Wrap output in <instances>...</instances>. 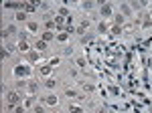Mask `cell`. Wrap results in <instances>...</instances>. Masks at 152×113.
Segmentation results:
<instances>
[{
    "label": "cell",
    "instance_id": "obj_18",
    "mask_svg": "<svg viewBox=\"0 0 152 113\" xmlns=\"http://www.w3.org/2000/svg\"><path fill=\"white\" fill-rule=\"evenodd\" d=\"M67 111H69V113H85V109H83L81 105H77V103H69Z\"/></svg>",
    "mask_w": 152,
    "mask_h": 113
},
{
    "label": "cell",
    "instance_id": "obj_16",
    "mask_svg": "<svg viewBox=\"0 0 152 113\" xmlns=\"http://www.w3.org/2000/svg\"><path fill=\"white\" fill-rule=\"evenodd\" d=\"M53 71H55V69L51 67V65H43V67L39 69V73H41L45 79H49V77H51V73H53Z\"/></svg>",
    "mask_w": 152,
    "mask_h": 113
},
{
    "label": "cell",
    "instance_id": "obj_28",
    "mask_svg": "<svg viewBox=\"0 0 152 113\" xmlns=\"http://www.w3.org/2000/svg\"><path fill=\"white\" fill-rule=\"evenodd\" d=\"M67 75H69V77H73V79H75V77H77V75H79V69H69V73H67Z\"/></svg>",
    "mask_w": 152,
    "mask_h": 113
},
{
    "label": "cell",
    "instance_id": "obj_23",
    "mask_svg": "<svg viewBox=\"0 0 152 113\" xmlns=\"http://www.w3.org/2000/svg\"><path fill=\"white\" fill-rule=\"evenodd\" d=\"M57 12H59V16H69V14H71L67 6H59V8H57Z\"/></svg>",
    "mask_w": 152,
    "mask_h": 113
},
{
    "label": "cell",
    "instance_id": "obj_5",
    "mask_svg": "<svg viewBox=\"0 0 152 113\" xmlns=\"http://www.w3.org/2000/svg\"><path fill=\"white\" fill-rule=\"evenodd\" d=\"M24 30L28 34H39L41 33V24H39V20H28L24 24Z\"/></svg>",
    "mask_w": 152,
    "mask_h": 113
},
{
    "label": "cell",
    "instance_id": "obj_11",
    "mask_svg": "<svg viewBox=\"0 0 152 113\" xmlns=\"http://www.w3.org/2000/svg\"><path fill=\"white\" fill-rule=\"evenodd\" d=\"M75 67L79 69V71H85V69H87V59H85L83 55L75 56Z\"/></svg>",
    "mask_w": 152,
    "mask_h": 113
},
{
    "label": "cell",
    "instance_id": "obj_25",
    "mask_svg": "<svg viewBox=\"0 0 152 113\" xmlns=\"http://www.w3.org/2000/svg\"><path fill=\"white\" fill-rule=\"evenodd\" d=\"M59 63H61V56H55V59H49V65L55 69V67H59Z\"/></svg>",
    "mask_w": 152,
    "mask_h": 113
},
{
    "label": "cell",
    "instance_id": "obj_26",
    "mask_svg": "<svg viewBox=\"0 0 152 113\" xmlns=\"http://www.w3.org/2000/svg\"><path fill=\"white\" fill-rule=\"evenodd\" d=\"M110 33H112V34H122L124 30H122V26H116V24H114V26L110 28Z\"/></svg>",
    "mask_w": 152,
    "mask_h": 113
},
{
    "label": "cell",
    "instance_id": "obj_14",
    "mask_svg": "<svg viewBox=\"0 0 152 113\" xmlns=\"http://www.w3.org/2000/svg\"><path fill=\"white\" fill-rule=\"evenodd\" d=\"M57 43H61V45H67L71 41V33H57V38H55Z\"/></svg>",
    "mask_w": 152,
    "mask_h": 113
},
{
    "label": "cell",
    "instance_id": "obj_1",
    "mask_svg": "<svg viewBox=\"0 0 152 113\" xmlns=\"http://www.w3.org/2000/svg\"><path fill=\"white\" fill-rule=\"evenodd\" d=\"M12 75H14V79H31V75H33V69L28 63H18V65H14L12 67Z\"/></svg>",
    "mask_w": 152,
    "mask_h": 113
},
{
    "label": "cell",
    "instance_id": "obj_19",
    "mask_svg": "<svg viewBox=\"0 0 152 113\" xmlns=\"http://www.w3.org/2000/svg\"><path fill=\"white\" fill-rule=\"evenodd\" d=\"M14 20H16V22H28V16H26V12H16V14H14Z\"/></svg>",
    "mask_w": 152,
    "mask_h": 113
},
{
    "label": "cell",
    "instance_id": "obj_30",
    "mask_svg": "<svg viewBox=\"0 0 152 113\" xmlns=\"http://www.w3.org/2000/svg\"><path fill=\"white\" fill-rule=\"evenodd\" d=\"M150 16H152V8H150Z\"/></svg>",
    "mask_w": 152,
    "mask_h": 113
},
{
    "label": "cell",
    "instance_id": "obj_27",
    "mask_svg": "<svg viewBox=\"0 0 152 113\" xmlns=\"http://www.w3.org/2000/svg\"><path fill=\"white\" fill-rule=\"evenodd\" d=\"M14 113H26V107H24V105H20V103H18V105H16V107H14Z\"/></svg>",
    "mask_w": 152,
    "mask_h": 113
},
{
    "label": "cell",
    "instance_id": "obj_3",
    "mask_svg": "<svg viewBox=\"0 0 152 113\" xmlns=\"http://www.w3.org/2000/svg\"><path fill=\"white\" fill-rule=\"evenodd\" d=\"M99 16L104 18V20H114V16H116V8H114V4H110V2H104V4H99Z\"/></svg>",
    "mask_w": 152,
    "mask_h": 113
},
{
    "label": "cell",
    "instance_id": "obj_4",
    "mask_svg": "<svg viewBox=\"0 0 152 113\" xmlns=\"http://www.w3.org/2000/svg\"><path fill=\"white\" fill-rule=\"evenodd\" d=\"M41 103H43V105H47V107H59L61 97H57L55 93H49V95H45V97L41 99Z\"/></svg>",
    "mask_w": 152,
    "mask_h": 113
},
{
    "label": "cell",
    "instance_id": "obj_7",
    "mask_svg": "<svg viewBox=\"0 0 152 113\" xmlns=\"http://www.w3.org/2000/svg\"><path fill=\"white\" fill-rule=\"evenodd\" d=\"M43 87L53 93V91H57V87H59V79H55V77H49V79L43 81Z\"/></svg>",
    "mask_w": 152,
    "mask_h": 113
},
{
    "label": "cell",
    "instance_id": "obj_21",
    "mask_svg": "<svg viewBox=\"0 0 152 113\" xmlns=\"http://www.w3.org/2000/svg\"><path fill=\"white\" fill-rule=\"evenodd\" d=\"M45 107H47V105H43V103L39 105V103H37L35 107H33V113H47V109H45Z\"/></svg>",
    "mask_w": 152,
    "mask_h": 113
},
{
    "label": "cell",
    "instance_id": "obj_29",
    "mask_svg": "<svg viewBox=\"0 0 152 113\" xmlns=\"http://www.w3.org/2000/svg\"><path fill=\"white\" fill-rule=\"evenodd\" d=\"M47 113H59V111H55V109H53V111H47Z\"/></svg>",
    "mask_w": 152,
    "mask_h": 113
},
{
    "label": "cell",
    "instance_id": "obj_17",
    "mask_svg": "<svg viewBox=\"0 0 152 113\" xmlns=\"http://www.w3.org/2000/svg\"><path fill=\"white\" fill-rule=\"evenodd\" d=\"M114 24L124 28V24H126V16H124V14H120V12H116V16H114Z\"/></svg>",
    "mask_w": 152,
    "mask_h": 113
},
{
    "label": "cell",
    "instance_id": "obj_10",
    "mask_svg": "<svg viewBox=\"0 0 152 113\" xmlns=\"http://www.w3.org/2000/svg\"><path fill=\"white\" fill-rule=\"evenodd\" d=\"M35 51H39V53H47L49 51V43H45V41H41V38H37L35 41V46H33Z\"/></svg>",
    "mask_w": 152,
    "mask_h": 113
},
{
    "label": "cell",
    "instance_id": "obj_20",
    "mask_svg": "<svg viewBox=\"0 0 152 113\" xmlns=\"http://www.w3.org/2000/svg\"><path fill=\"white\" fill-rule=\"evenodd\" d=\"M150 26H152V16H150V14H146L144 20H142V30H146V28H150Z\"/></svg>",
    "mask_w": 152,
    "mask_h": 113
},
{
    "label": "cell",
    "instance_id": "obj_8",
    "mask_svg": "<svg viewBox=\"0 0 152 113\" xmlns=\"http://www.w3.org/2000/svg\"><path fill=\"white\" fill-rule=\"evenodd\" d=\"M39 59H41V53L33 49V51H28V53L24 55V59H23V61H24V63H28V65H31V63H39Z\"/></svg>",
    "mask_w": 152,
    "mask_h": 113
},
{
    "label": "cell",
    "instance_id": "obj_15",
    "mask_svg": "<svg viewBox=\"0 0 152 113\" xmlns=\"http://www.w3.org/2000/svg\"><path fill=\"white\" fill-rule=\"evenodd\" d=\"M81 91H83V93H89V95H91V93L95 91V85L91 83V81H83V83H81Z\"/></svg>",
    "mask_w": 152,
    "mask_h": 113
},
{
    "label": "cell",
    "instance_id": "obj_22",
    "mask_svg": "<svg viewBox=\"0 0 152 113\" xmlns=\"http://www.w3.org/2000/svg\"><path fill=\"white\" fill-rule=\"evenodd\" d=\"M81 8H83L85 12H91V10L95 8V4H94V2H83V4H81Z\"/></svg>",
    "mask_w": 152,
    "mask_h": 113
},
{
    "label": "cell",
    "instance_id": "obj_2",
    "mask_svg": "<svg viewBox=\"0 0 152 113\" xmlns=\"http://www.w3.org/2000/svg\"><path fill=\"white\" fill-rule=\"evenodd\" d=\"M4 99H6V109H14L18 103L23 101V97H20V91H16V89H10L6 95H4Z\"/></svg>",
    "mask_w": 152,
    "mask_h": 113
},
{
    "label": "cell",
    "instance_id": "obj_9",
    "mask_svg": "<svg viewBox=\"0 0 152 113\" xmlns=\"http://www.w3.org/2000/svg\"><path fill=\"white\" fill-rule=\"evenodd\" d=\"M57 38V33H53V30H43L41 33V41H45V43H53Z\"/></svg>",
    "mask_w": 152,
    "mask_h": 113
},
{
    "label": "cell",
    "instance_id": "obj_6",
    "mask_svg": "<svg viewBox=\"0 0 152 113\" xmlns=\"http://www.w3.org/2000/svg\"><path fill=\"white\" fill-rule=\"evenodd\" d=\"M118 10H120V14H124L126 18H132V16H134V8H132V4H126V2H122V4L118 6Z\"/></svg>",
    "mask_w": 152,
    "mask_h": 113
},
{
    "label": "cell",
    "instance_id": "obj_13",
    "mask_svg": "<svg viewBox=\"0 0 152 113\" xmlns=\"http://www.w3.org/2000/svg\"><path fill=\"white\" fill-rule=\"evenodd\" d=\"M95 30H97V34H105L107 30H110L107 20H99V22H97V26H95Z\"/></svg>",
    "mask_w": 152,
    "mask_h": 113
},
{
    "label": "cell",
    "instance_id": "obj_12",
    "mask_svg": "<svg viewBox=\"0 0 152 113\" xmlns=\"http://www.w3.org/2000/svg\"><path fill=\"white\" fill-rule=\"evenodd\" d=\"M16 49H18L23 55H26L28 51H33V49L28 46V41H16Z\"/></svg>",
    "mask_w": 152,
    "mask_h": 113
},
{
    "label": "cell",
    "instance_id": "obj_24",
    "mask_svg": "<svg viewBox=\"0 0 152 113\" xmlns=\"http://www.w3.org/2000/svg\"><path fill=\"white\" fill-rule=\"evenodd\" d=\"M0 59H2V61H8V59H10V51H6V46L0 51Z\"/></svg>",
    "mask_w": 152,
    "mask_h": 113
}]
</instances>
